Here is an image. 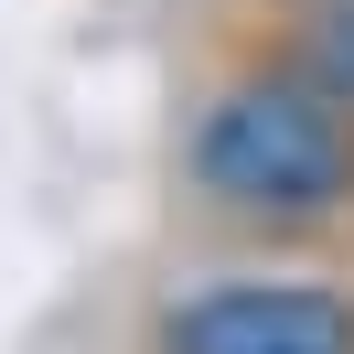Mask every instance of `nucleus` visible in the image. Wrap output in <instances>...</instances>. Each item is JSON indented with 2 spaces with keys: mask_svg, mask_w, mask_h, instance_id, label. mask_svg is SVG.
<instances>
[{
  "mask_svg": "<svg viewBox=\"0 0 354 354\" xmlns=\"http://www.w3.org/2000/svg\"><path fill=\"white\" fill-rule=\"evenodd\" d=\"M183 194L215 225L268 247L354 225V97L311 86L301 65H247L204 97L183 140Z\"/></svg>",
  "mask_w": 354,
  "mask_h": 354,
  "instance_id": "obj_1",
  "label": "nucleus"
},
{
  "mask_svg": "<svg viewBox=\"0 0 354 354\" xmlns=\"http://www.w3.org/2000/svg\"><path fill=\"white\" fill-rule=\"evenodd\" d=\"M140 354H354V290L333 279H215L151 311Z\"/></svg>",
  "mask_w": 354,
  "mask_h": 354,
  "instance_id": "obj_2",
  "label": "nucleus"
},
{
  "mask_svg": "<svg viewBox=\"0 0 354 354\" xmlns=\"http://www.w3.org/2000/svg\"><path fill=\"white\" fill-rule=\"evenodd\" d=\"M268 65H301L311 86H333V97H354V0H311L301 22H290V44L268 54Z\"/></svg>",
  "mask_w": 354,
  "mask_h": 354,
  "instance_id": "obj_3",
  "label": "nucleus"
}]
</instances>
